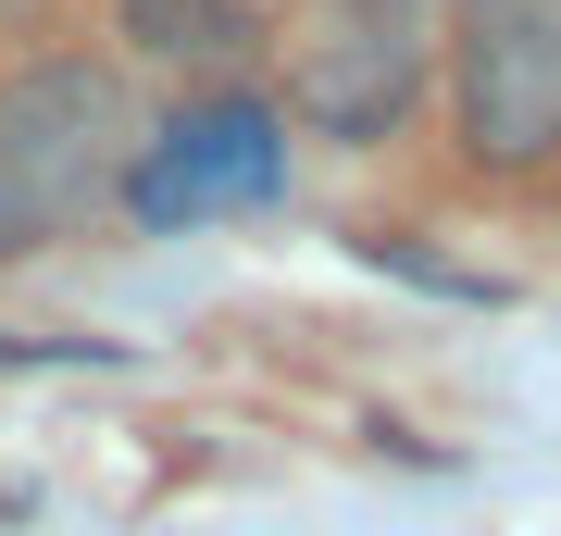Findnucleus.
<instances>
[{"mask_svg": "<svg viewBox=\"0 0 561 536\" xmlns=\"http://www.w3.org/2000/svg\"><path fill=\"white\" fill-rule=\"evenodd\" d=\"M287 187V113L275 100H187L175 125L138 138V175H125V213L138 225H213V213H250V199Z\"/></svg>", "mask_w": 561, "mask_h": 536, "instance_id": "obj_4", "label": "nucleus"}, {"mask_svg": "<svg viewBox=\"0 0 561 536\" xmlns=\"http://www.w3.org/2000/svg\"><path fill=\"white\" fill-rule=\"evenodd\" d=\"M125 38L162 62H238L250 50V0H125Z\"/></svg>", "mask_w": 561, "mask_h": 536, "instance_id": "obj_5", "label": "nucleus"}, {"mask_svg": "<svg viewBox=\"0 0 561 536\" xmlns=\"http://www.w3.org/2000/svg\"><path fill=\"white\" fill-rule=\"evenodd\" d=\"M449 113L486 175L561 162V0H449Z\"/></svg>", "mask_w": 561, "mask_h": 536, "instance_id": "obj_2", "label": "nucleus"}, {"mask_svg": "<svg viewBox=\"0 0 561 536\" xmlns=\"http://www.w3.org/2000/svg\"><path fill=\"white\" fill-rule=\"evenodd\" d=\"M275 76L312 138H387L424 88V0H300V25L275 38Z\"/></svg>", "mask_w": 561, "mask_h": 536, "instance_id": "obj_3", "label": "nucleus"}, {"mask_svg": "<svg viewBox=\"0 0 561 536\" xmlns=\"http://www.w3.org/2000/svg\"><path fill=\"white\" fill-rule=\"evenodd\" d=\"M138 88L101 50H50L0 76V262L88 238L101 213H125L138 175Z\"/></svg>", "mask_w": 561, "mask_h": 536, "instance_id": "obj_1", "label": "nucleus"}]
</instances>
